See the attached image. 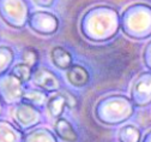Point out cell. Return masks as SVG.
<instances>
[{
  "mask_svg": "<svg viewBox=\"0 0 151 142\" xmlns=\"http://www.w3.org/2000/svg\"><path fill=\"white\" fill-rule=\"evenodd\" d=\"M55 136L60 137L66 142H76L78 140V134L74 130L73 125L65 118H58L54 124Z\"/></svg>",
  "mask_w": 151,
  "mask_h": 142,
  "instance_id": "cell-10",
  "label": "cell"
},
{
  "mask_svg": "<svg viewBox=\"0 0 151 142\" xmlns=\"http://www.w3.org/2000/svg\"><path fill=\"white\" fill-rule=\"evenodd\" d=\"M120 29L119 12L107 5L88 10L81 19L83 36L92 42H104L113 39Z\"/></svg>",
  "mask_w": 151,
  "mask_h": 142,
  "instance_id": "cell-1",
  "label": "cell"
},
{
  "mask_svg": "<svg viewBox=\"0 0 151 142\" xmlns=\"http://www.w3.org/2000/svg\"><path fill=\"white\" fill-rule=\"evenodd\" d=\"M119 141L120 142H139L140 141V130L136 125H124L119 130Z\"/></svg>",
  "mask_w": 151,
  "mask_h": 142,
  "instance_id": "cell-17",
  "label": "cell"
},
{
  "mask_svg": "<svg viewBox=\"0 0 151 142\" xmlns=\"http://www.w3.org/2000/svg\"><path fill=\"white\" fill-rule=\"evenodd\" d=\"M28 24L30 29L40 35H53L59 28V21L56 16L47 11H35L29 15Z\"/></svg>",
  "mask_w": 151,
  "mask_h": 142,
  "instance_id": "cell-6",
  "label": "cell"
},
{
  "mask_svg": "<svg viewBox=\"0 0 151 142\" xmlns=\"http://www.w3.org/2000/svg\"><path fill=\"white\" fill-rule=\"evenodd\" d=\"M143 142H151V133H150V131L145 135V137H144Z\"/></svg>",
  "mask_w": 151,
  "mask_h": 142,
  "instance_id": "cell-24",
  "label": "cell"
},
{
  "mask_svg": "<svg viewBox=\"0 0 151 142\" xmlns=\"http://www.w3.org/2000/svg\"><path fill=\"white\" fill-rule=\"evenodd\" d=\"M31 79L34 86L45 93H52L60 89V81L58 76L45 66L32 70Z\"/></svg>",
  "mask_w": 151,
  "mask_h": 142,
  "instance_id": "cell-9",
  "label": "cell"
},
{
  "mask_svg": "<svg viewBox=\"0 0 151 142\" xmlns=\"http://www.w3.org/2000/svg\"><path fill=\"white\" fill-rule=\"evenodd\" d=\"M47 100H48L47 94L40 89H28V90H24L23 95H22L23 103L32 105L35 107H40V106L46 105Z\"/></svg>",
  "mask_w": 151,
  "mask_h": 142,
  "instance_id": "cell-15",
  "label": "cell"
},
{
  "mask_svg": "<svg viewBox=\"0 0 151 142\" xmlns=\"http://www.w3.org/2000/svg\"><path fill=\"white\" fill-rule=\"evenodd\" d=\"M50 59L53 64L63 70H67L72 65V54L64 47L56 46L50 52Z\"/></svg>",
  "mask_w": 151,
  "mask_h": 142,
  "instance_id": "cell-13",
  "label": "cell"
},
{
  "mask_svg": "<svg viewBox=\"0 0 151 142\" xmlns=\"http://www.w3.org/2000/svg\"><path fill=\"white\" fill-rule=\"evenodd\" d=\"M23 133L6 120H0V142H23Z\"/></svg>",
  "mask_w": 151,
  "mask_h": 142,
  "instance_id": "cell-12",
  "label": "cell"
},
{
  "mask_svg": "<svg viewBox=\"0 0 151 142\" xmlns=\"http://www.w3.org/2000/svg\"><path fill=\"white\" fill-rule=\"evenodd\" d=\"M151 42H149L143 52V60H144V64L146 65L147 69L151 68Z\"/></svg>",
  "mask_w": 151,
  "mask_h": 142,
  "instance_id": "cell-22",
  "label": "cell"
},
{
  "mask_svg": "<svg viewBox=\"0 0 151 142\" xmlns=\"http://www.w3.org/2000/svg\"><path fill=\"white\" fill-rule=\"evenodd\" d=\"M11 114L13 123L19 128V130H29L35 125L40 124L42 120L40 110L32 105L23 103V101L13 106Z\"/></svg>",
  "mask_w": 151,
  "mask_h": 142,
  "instance_id": "cell-5",
  "label": "cell"
},
{
  "mask_svg": "<svg viewBox=\"0 0 151 142\" xmlns=\"http://www.w3.org/2000/svg\"><path fill=\"white\" fill-rule=\"evenodd\" d=\"M134 113V106L128 96L107 95L95 106V116L104 125H119Z\"/></svg>",
  "mask_w": 151,
  "mask_h": 142,
  "instance_id": "cell-2",
  "label": "cell"
},
{
  "mask_svg": "<svg viewBox=\"0 0 151 142\" xmlns=\"http://www.w3.org/2000/svg\"><path fill=\"white\" fill-rule=\"evenodd\" d=\"M35 4L39 6H42V7H49L53 5V0H49V1H40V0H36Z\"/></svg>",
  "mask_w": 151,
  "mask_h": 142,
  "instance_id": "cell-23",
  "label": "cell"
},
{
  "mask_svg": "<svg viewBox=\"0 0 151 142\" xmlns=\"http://www.w3.org/2000/svg\"><path fill=\"white\" fill-rule=\"evenodd\" d=\"M131 103L133 106L145 107L151 103V74L150 71L142 72L131 88Z\"/></svg>",
  "mask_w": 151,
  "mask_h": 142,
  "instance_id": "cell-8",
  "label": "cell"
},
{
  "mask_svg": "<svg viewBox=\"0 0 151 142\" xmlns=\"http://www.w3.org/2000/svg\"><path fill=\"white\" fill-rule=\"evenodd\" d=\"M23 83L13 75L7 74L0 76V100L6 105H16L22 101Z\"/></svg>",
  "mask_w": 151,
  "mask_h": 142,
  "instance_id": "cell-7",
  "label": "cell"
},
{
  "mask_svg": "<svg viewBox=\"0 0 151 142\" xmlns=\"http://www.w3.org/2000/svg\"><path fill=\"white\" fill-rule=\"evenodd\" d=\"M23 142H58V138L47 128H36L24 135Z\"/></svg>",
  "mask_w": 151,
  "mask_h": 142,
  "instance_id": "cell-14",
  "label": "cell"
},
{
  "mask_svg": "<svg viewBox=\"0 0 151 142\" xmlns=\"http://www.w3.org/2000/svg\"><path fill=\"white\" fill-rule=\"evenodd\" d=\"M67 81L74 87H84L89 82V72L82 65H71L66 70Z\"/></svg>",
  "mask_w": 151,
  "mask_h": 142,
  "instance_id": "cell-11",
  "label": "cell"
},
{
  "mask_svg": "<svg viewBox=\"0 0 151 142\" xmlns=\"http://www.w3.org/2000/svg\"><path fill=\"white\" fill-rule=\"evenodd\" d=\"M3 111V103H1V100H0V113H1Z\"/></svg>",
  "mask_w": 151,
  "mask_h": 142,
  "instance_id": "cell-25",
  "label": "cell"
},
{
  "mask_svg": "<svg viewBox=\"0 0 151 142\" xmlns=\"http://www.w3.org/2000/svg\"><path fill=\"white\" fill-rule=\"evenodd\" d=\"M11 75H13L17 79H19L22 83H27L31 79V75H32V69L29 68L28 65L19 63L16 64L12 69H11Z\"/></svg>",
  "mask_w": 151,
  "mask_h": 142,
  "instance_id": "cell-19",
  "label": "cell"
},
{
  "mask_svg": "<svg viewBox=\"0 0 151 142\" xmlns=\"http://www.w3.org/2000/svg\"><path fill=\"white\" fill-rule=\"evenodd\" d=\"M14 59V53L10 47L0 46V76H3L11 66Z\"/></svg>",
  "mask_w": 151,
  "mask_h": 142,
  "instance_id": "cell-18",
  "label": "cell"
},
{
  "mask_svg": "<svg viewBox=\"0 0 151 142\" xmlns=\"http://www.w3.org/2000/svg\"><path fill=\"white\" fill-rule=\"evenodd\" d=\"M29 6L24 0H0V18L14 28L22 29L29 18Z\"/></svg>",
  "mask_w": 151,
  "mask_h": 142,
  "instance_id": "cell-4",
  "label": "cell"
},
{
  "mask_svg": "<svg viewBox=\"0 0 151 142\" xmlns=\"http://www.w3.org/2000/svg\"><path fill=\"white\" fill-rule=\"evenodd\" d=\"M120 29L133 40H143L151 34V9L144 3L129 5L120 16Z\"/></svg>",
  "mask_w": 151,
  "mask_h": 142,
  "instance_id": "cell-3",
  "label": "cell"
},
{
  "mask_svg": "<svg viewBox=\"0 0 151 142\" xmlns=\"http://www.w3.org/2000/svg\"><path fill=\"white\" fill-rule=\"evenodd\" d=\"M46 105H47V110H48L49 114L54 118H60V116L63 114V112L66 107L63 94H55V95L48 98Z\"/></svg>",
  "mask_w": 151,
  "mask_h": 142,
  "instance_id": "cell-16",
  "label": "cell"
},
{
  "mask_svg": "<svg viewBox=\"0 0 151 142\" xmlns=\"http://www.w3.org/2000/svg\"><path fill=\"white\" fill-rule=\"evenodd\" d=\"M63 96H64V100H65L66 106H68V107H71V109H73V107L77 106L78 101H77V99H76V96H74L73 94H71V93H68V92H64V93H63Z\"/></svg>",
  "mask_w": 151,
  "mask_h": 142,
  "instance_id": "cell-21",
  "label": "cell"
},
{
  "mask_svg": "<svg viewBox=\"0 0 151 142\" xmlns=\"http://www.w3.org/2000/svg\"><path fill=\"white\" fill-rule=\"evenodd\" d=\"M22 59H23V64L34 69L36 66L37 62H39V53L32 47H27L22 52Z\"/></svg>",
  "mask_w": 151,
  "mask_h": 142,
  "instance_id": "cell-20",
  "label": "cell"
}]
</instances>
